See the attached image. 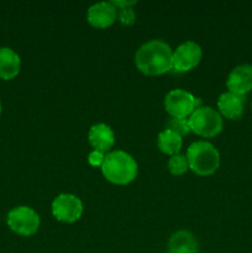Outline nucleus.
Segmentation results:
<instances>
[{
    "label": "nucleus",
    "mask_w": 252,
    "mask_h": 253,
    "mask_svg": "<svg viewBox=\"0 0 252 253\" xmlns=\"http://www.w3.org/2000/svg\"><path fill=\"white\" fill-rule=\"evenodd\" d=\"M217 109L220 115L230 120H237L242 116L245 110V96L226 91L217 99Z\"/></svg>",
    "instance_id": "11"
},
{
    "label": "nucleus",
    "mask_w": 252,
    "mask_h": 253,
    "mask_svg": "<svg viewBox=\"0 0 252 253\" xmlns=\"http://www.w3.org/2000/svg\"><path fill=\"white\" fill-rule=\"evenodd\" d=\"M135 64L147 76H160L173 69V51L162 40H150L135 53Z\"/></svg>",
    "instance_id": "1"
},
{
    "label": "nucleus",
    "mask_w": 252,
    "mask_h": 253,
    "mask_svg": "<svg viewBox=\"0 0 252 253\" xmlns=\"http://www.w3.org/2000/svg\"><path fill=\"white\" fill-rule=\"evenodd\" d=\"M21 68L20 56L10 47L0 48V78L10 81L19 74Z\"/></svg>",
    "instance_id": "13"
},
{
    "label": "nucleus",
    "mask_w": 252,
    "mask_h": 253,
    "mask_svg": "<svg viewBox=\"0 0 252 253\" xmlns=\"http://www.w3.org/2000/svg\"><path fill=\"white\" fill-rule=\"evenodd\" d=\"M251 106H252V105H251Z\"/></svg>",
    "instance_id": "22"
},
{
    "label": "nucleus",
    "mask_w": 252,
    "mask_h": 253,
    "mask_svg": "<svg viewBox=\"0 0 252 253\" xmlns=\"http://www.w3.org/2000/svg\"><path fill=\"white\" fill-rule=\"evenodd\" d=\"M136 0H113L111 4L116 7V9H125V7H132V5L136 4Z\"/></svg>",
    "instance_id": "20"
},
{
    "label": "nucleus",
    "mask_w": 252,
    "mask_h": 253,
    "mask_svg": "<svg viewBox=\"0 0 252 253\" xmlns=\"http://www.w3.org/2000/svg\"><path fill=\"white\" fill-rule=\"evenodd\" d=\"M229 91L245 96L252 90V64H240L230 72L226 81Z\"/></svg>",
    "instance_id": "10"
},
{
    "label": "nucleus",
    "mask_w": 252,
    "mask_h": 253,
    "mask_svg": "<svg viewBox=\"0 0 252 253\" xmlns=\"http://www.w3.org/2000/svg\"><path fill=\"white\" fill-rule=\"evenodd\" d=\"M200 99L184 89H173L168 91L165 98L166 111L172 118L187 119L193 111L200 106Z\"/></svg>",
    "instance_id": "6"
},
{
    "label": "nucleus",
    "mask_w": 252,
    "mask_h": 253,
    "mask_svg": "<svg viewBox=\"0 0 252 253\" xmlns=\"http://www.w3.org/2000/svg\"><path fill=\"white\" fill-rule=\"evenodd\" d=\"M118 19L123 25H132L136 20V12L132 7H125L118 11Z\"/></svg>",
    "instance_id": "18"
},
{
    "label": "nucleus",
    "mask_w": 252,
    "mask_h": 253,
    "mask_svg": "<svg viewBox=\"0 0 252 253\" xmlns=\"http://www.w3.org/2000/svg\"><path fill=\"white\" fill-rule=\"evenodd\" d=\"M118 17L116 7L111 1H100L91 5L86 11V20L96 29H105L111 26Z\"/></svg>",
    "instance_id": "9"
},
{
    "label": "nucleus",
    "mask_w": 252,
    "mask_h": 253,
    "mask_svg": "<svg viewBox=\"0 0 252 253\" xmlns=\"http://www.w3.org/2000/svg\"><path fill=\"white\" fill-rule=\"evenodd\" d=\"M202 56V47L197 42H183L173 52V69L177 72L190 71L199 64Z\"/></svg>",
    "instance_id": "8"
},
{
    "label": "nucleus",
    "mask_w": 252,
    "mask_h": 253,
    "mask_svg": "<svg viewBox=\"0 0 252 253\" xmlns=\"http://www.w3.org/2000/svg\"><path fill=\"white\" fill-rule=\"evenodd\" d=\"M7 226L15 234L21 236H31L40 227V216L30 207H16L11 209L6 217Z\"/></svg>",
    "instance_id": "5"
},
{
    "label": "nucleus",
    "mask_w": 252,
    "mask_h": 253,
    "mask_svg": "<svg viewBox=\"0 0 252 253\" xmlns=\"http://www.w3.org/2000/svg\"><path fill=\"white\" fill-rule=\"evenodd\" d=\"M88 140L94 150L105 153L115 143V135L110 126L106 124H95L89 128Z\"/></svg>",
    "instance_id": "12"
},
{
    "label": "nucleus",
    "mask_w": 252,
    "mask_h": 253,
    "mask_svg": "<svg viewBox=\"0 0 252 253\" xmlns=\"http://www.w3.org/2000/svg\"><path fill=\"white\" fill-rule=\"evenodd\" d=\"M0 114H1V103H0Z\"/></svg>",
    "instance_id": "21"
},
{
    "label": "nucleus",
    "mask_w": 252,
    "mask_h": 253,
    "mask_svg": "<svg viewBox=\"0 0 252 253\" xmlns=\"http://www.w3.org/2000/svg\"><path fill=\"white\" fill-rule=\"evenodd\" d=\"M104 160H105V153L98 150L91 151L88 156L89 165L93 166V167H101L104 163Z\"/></svg>",
    "instance_id": "19"
},
{
    "label": "nucleus",
    "mask_w": 252,
    "mask_h": 253,
    "mask_svg": "<svg viewBox=\"0 0 252 253\" xmlns=\"http://www.w3.org/2000/svg\"><path fill=\"white\" fill-rule=\"evenodd\" d=\"M166 130H170L175 132L177 135L187 136L188 133L192 132L189 126V121L188 119H179V118H170L166 124Z\"/></svg>",
    "instance_id": "17"
},
{
    "label": "nucleus",
    "mask_w": 252,
    "mask_h": 253,
    "mask_svg": "<svg viewBox=\"0 0 252 253\" xmlns=\"http://www.w3.org/2000/svg\"><path fill=\"white\" fill-rule=\"evenodd\" d=\"M198 241L194 235L185 230H179L172 234L168 242L169 253H198Z\"/></svg>",
    "instance_id": "14"
},
{
    "label": "nucleus",
    "mask_w": 252,
    "mask_h": 253,
    "mask_svg": "<svg viewBox=\"0 0 252 253\" xmlns=\"http://www.w3.org/2000/svg\"><path fill=\"white\" fill-rule=\"evenodd\" d=\"M168 169L172 174L174 175H182L189 169V165H188V160L184 155H178L172 156L168 161Z\"/></svg>",
    "instance_id": "16"
},
{
    "label": "nucleus",
    "mask_w": 252,
    "mask_h": 253,
    "mask_svg": "<svg viewBox=\"0 0 252 253\" xmlns=\"http://www.w3.org/2000/svg\"><path fill=\"white\" fill-rule=\"evenodd\" d=\"M101 172L109 182L125 185L132 182L137 175V163L127 152L116 150L105 156Z\"/></svg>",
    "instance_id": "2"
},
{
    "label": "nucleus",
    "mask_w": 252,
    "mask_h": 253,
    "mask_svg": "<svg viewBox=\"0 0 252 253\" xmlns=\"http://www.w3.org/2000/svg\"><path fill=\"white\" fill-rule=\"evenodd\" d=\"M182 137L179 135L170 130H166V128L158 135L157 138L158 148L166 155H178L182 148Z\"/></svg>",
    "instance_id": "15"
},
{
    "label": "nucleus",
    "mask_w": 252,
    "mask_h": 253,
    "mask_svg": "<svg viewBox=\"0 0 252 253\" xmlns=\"http://www.w3.org/2000/svg\"><path fill=\"white\" fill-rule=\"evenodd\" d=\"M190 130L203 137H214L222 130V118L211 106H199L188 119Z\"/></svg>",
    "instance_id": "4"
},
{
    "label": "nucleus",
    "mask_w": 252,
    "mask_h": 253,
    "mask_svg": "<svg viewBox=\"0 0 252 253\" xmlns=\"http://www.w3.org/2000/svg\"><path fill=\"white\" fill-rule=\"evenodd\" d=\"M52 214L62 222H74L83 214V203L77 195L59 194L52 202Z\"/></svg>",
    "instance_id": "7"
},
{
    "label": "nucleus",
    "mask_w": 252,
    "mask_h": 253,
    "mask_svg": "<svg viewBox=\"0 0 252 253\" xmlns=\"http://www.w3.org/2000/svg\"><path fill=\"white\" fill-rule=\"evenodd\" d=\"M189 168L199 175H210L219 168L220 153L212 143L195 141L188 147L187 155Z\"/></svg>",
    "instance_id": "3"
}]
</instances>
